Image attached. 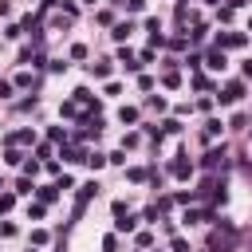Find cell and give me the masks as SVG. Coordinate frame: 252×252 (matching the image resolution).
Returning a JSON list of instances; mask_svg holds the SVG:
<instances>
[{"label":"cell","mask_w":252,"mask_h":252,"mask_svg":"<svg viewBox=\"0 0 252 252\" xmlns=\"http://www.w3.org/2000/svg\"><path fill=\"white\" fill-rule=\"evenodd\" d=\"M8 205H12V197H0V213H4V209H8Z\"/></svg>","instance_id":"1"},{"label":"cell","mask_w":252,"mask_h":252,"mask_svg":"<svg viewBox=\"0 0 252 252\" xmlns=\"http://www.w3.org/2000/svg\"><path fill=\"white\" fill-rule=\"evenodd\" d=\"M244 75H252V63H248V67H244Z\"/></svg>","instance_id":"2"}]
</instances>
